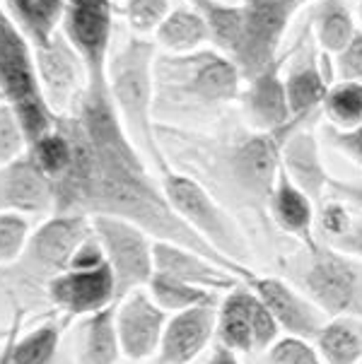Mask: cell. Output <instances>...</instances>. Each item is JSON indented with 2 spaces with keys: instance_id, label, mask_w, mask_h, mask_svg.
I'll return each mask as SVG.
<instances>
[{
  "instance_id": "18",
  "label": "cell",
  "mask_w": 362,
  "mask_h": 364,
  "mask_svg": "<svg viewBox=\"0 0 362 364\" xmlns=\"http://www.w3.org/2000/svg\"><path fill=\"white\" fill-rule=\"evenodd\" d=\"M0 213H15L27 220H46L56 213L51 181L27 152L0 169Z\"/></svg>"
},
{
  "instance_id": "32",
  "label": "cell",
  "mask_w": 362,
  "mask_h": 364,
  "mask_svg": "<svg viewBox=\"0 0 362 364\" xmlns=\"http://www.w3.org/2000/svg\"><path fill=\"white\" fill-rule=\"evenodd\" d=\"M188 3L208 22L213 46L225 55H232L239 41V29H242V8H239V3L232 5L223 3V0H188Z\"/></svg>"
},
{
  "instance_id": "45",
  "label": "cell",
  "mask_w": 362,
  "mask_h": 364,
  "mask_svg": "<svg viewBox=\"0 0 362 364\" xmlns=\"http://www.w3.org/2000/svg\"><path fill=\"white\" fill-rule=\"evenodd\" d=\"M0 364H10V336L8 341L0 345Z\"/></svg>"
},
{
  "instance_id": "9",
  "label": "cell",
  "mask_w": 362,
  "mask_h": 364,
  "mask_svg": "<svg viewBox=\"0 0 362 364\" xmlns=\"http://www.w3.org/2000/svg\"><path fill=\"white\" fill-rule=\"evenodd\" d=\"M242 8V29L239 41L230 58L239 68V75L247 80L256 77L261 70L280 58V41L290 27L297 0H239Z\"/></svg>"
},
{
  "instance_id": "4",
  "label": "cell",
  "mask_w": 362,
  "mask_h": 364,
  "mask_svg": "<svg viewBox=\"0 0 362 364\" xmlns=\"http://www.w3.org/2000/svg\"><path fill=\"white\" fill-rule=\"evenodd\" d=\"M155 58L157 44L147 36H128L112 51L107 63V87L119 119L147 162L159 174L171 169L157 140L155 121Z\"/></svg>"
},
{
  "instance_id": "43",
  "label": "cell",
  "mask_w": 362,
  "mask_h": 364,
  "mask_svg": "<svg viewBox=\"0 0 362 364\" xmlns=\"http://www.w3.org/2000/svg\"><path fill=\"white\" fill-rule=\"evenodd\" d=\"M17 309H22V306H20V299H17L15 285H12L10 265H0V311H8L12 316Z\"/></svg>"
},
{
  "instance_id": "19",
  "label": "cell",
  "mask_w": 362,
  "mask_h": 364,
  "mask_svg": "<svg viewBox=\"0 0 362 364\" xmlns=\"http://www.w3.org/2000/svg\"><path fill=\"white\" fill-rule=\"evenodd\" d=\"M218 333V304L171 314L155 364H191L208 350Z\"/></svg>"
},
{
  "instance_id": "26",
  "label": "cell",
  "mask_w": 362,
  "mask_h": 364,
  "mask_svg": "<svg viewBox=\"0 0 362 364\" xmlns=\"http://www.w3.org/2000/svg\"><path fill=\"white\" fill-rule=\"evenodd\" d=\"M121 343L116 333V304L92 314L80 326L78 364H116L121 360Z\"/></svg>"
},
{
  "instance_id": "49",
  "label": "cell",
  "mask_w": 362,
  "mask_h": 364,
  "mask_svg": "<svg viewBox=\"0 0 362 364\" xmlns=\"http://www.w3.org/2000/svg\"><path fill=\"white\" fill-rule=\"evenodd\" d=\"M112 3H114V5H116V3H124V0H112Z\"/></svg>"
},
{
  "instance_id": "27",
  "label": "cell",
  "mask_w": 362,
  "mask_h": 364,
  "mask_svg": "<svg viewBox=\"0 0 362 364\" xmlns=\"http://www.w3.org/2000/svg\"><path fill=\"white\" fill-rule=\"evenodd\" d=\"M316 218L321 242L362 261V215L358 210L339 198H329L319 205Z\"/></svg>"
},
{
  "instance_id": "12",
  "label": "cell",
  "mask_w": 362,
  "mask_h": 364,
  "mask_svg": "<svg viewBox=\"0 0 362 364\" xmlns=\"http://www.w3.org/2000/svg\"><path fill=\"white\" fill-rule=\"evenodd\" d=\"M283 80L292 111V126L297 131H304L309 121H314L321 111L324 97L331 87L326 73L321 70V55H319L312 29H304L302 39L294 44L292 53L285 58Z\"/></svg>"
},
{
  "instance_id": "2",
  "label": "cell",
  "mask_w": 362,
  "mask_h": 364,
  "mask_svg": "<svg viewBox=\"0 0 362 364\" xmlns=\"http://www.w3.org/2000/svg\"><path fill=\"white\" fill-rule=\"evenodd\" d=\"M157 140L167 162H176V171L188 176L201 171L203 176L196 181L203 183L218 200L225 196V200L268 218V200L280 174L285 143L280 133L247 128L227 138H203L196 131L157 123Z\"/></svg>"
},
{
  "instance_id": "35",
  "label": "cell",
  "mask_w": 362,
  "mask_h": 364,
  "mask_svg": "<svg viewBox=\"0 0 362 364\" xmlns=\"http://www.w3.org/2000/svg\"><path fill=\"white\" fill-rule=\"evenodd\" d=\"M32 220L15 213H0V265H15L29 244Z\"/></svg>"
},
{
  "instance_id": "29",
  "label": "cell",
  "mask_w": 362,
  "mask_h": 364,
  "mask_svg": "<svg viewBox=\"0 0 362 364\" xmlns=\"http://www.w3.org/2000/svg\"><path fill=\"white\" fill-rule=\"evenodd\" d=\"M314 345L326 364L362 362V318L329 316L314 338Z\"/></svg>"
},
{
  "instance_id": "10",
  "label": "cell",
  "mask_w": 362,
  "mask_h": 364,
  "mask_svg": "<svg viewBox=\"0 0 362 364\" xmlns=\"http://www.w3.org/2000/svg\"><path fill=\"white\" fill-rule=\"evenodd\" d=\"M92 227L114 273L116 299H124L136 289H145L155 275V239L133 222L112 215H95Z\"/></svg>"
},
{
  "instance_id": "31",
  "label": "cell",
  "mask_w": 362,
  "mask_h": 364,
  "mask_svg": "<svg viewBox=\"0 0 362 364\" xmlns=\"http://www.w3.org/2000/svg\"><path fill=\"white\" fill-rule=\"evenodd\" d=\"M145 289L167 314H179V311L193 309V306H203V304H220L218 292L188 285V282L179 280V277L159 273V270H155V275L150 277Z\"/></svg>"
},
{
  "instance_id": "23",
  "label": "cell",
  "mask_w": 362,
  "mask_h": 364,
  "mask_svg": "<svg viewBox=\"0 0 362 364\" xmlns=\"http://www.w3.org/2000/svg\"><path fill=\"white\" fill-rule=\"evenodd\" d=\"M254 301L256 292L249 282L225 292L218 304V345L237 355L254 353Z\"/></svg>"
},
{
  "instance_id": "7",
  "label": "cell",
  "mask_w": 362,
  "mask_h": 364,
  "mask_svg": "<svg viewBox=\"0 0 362 364\" xmlns=\"http://www.w3.org/2000/svg\"><path fill=\"white\" fill-rule=\"evenodd\" d=\"M92 234L95 227L87 215L53 213L36 227L22 258L10 265L12 285L22 309L46 299L48 282L68 270L80 244Z\"/></svg>"
},
{
  "instance_id": "30",
  "label": "cell",
  "mask_w": 362,
  "mask_h": 364,
  "mask_svg": "<svg viewBox=\"0 0 362 364\" xmlns=\"http://www.w3.org/2000/svg\"><path fill=\"white\" fill-rule=\"evenodd\" d=\"M312 34L316 39V46L324 53H331L336 58L343 48L351 44V39L358 34L353 12L343 0H321L312 12Z\"/></svg>"
},
{
  "instance_id": "21",
  "label": "cell",
  "mask_w": 362,
  "mask_h": 364,
  "mask_svg": "<svg viewBox=\"0 0 362 364\" xmlns=\"http://www.w3.org/2000/svg\"><path fill=\"white\" fill-rule=\"evenodd\" d=\"M268 218L299 249H314L316 237V203L304 193L280 166L278 181L268 200Z\"/></svg>"
},
{
  "instance_id": "34",
  "label": "cell",
  "mask_w": 362,
  "mask_h": 364,
  "mask_svg": "<svg viewBox=\"0 0 362 364\" xmlns=\"http://www.w3.org/2000/svg\"><path fill=\"white\" fill-rule=\"evenodd\" d=\"M27 155L32 157V162L39 166V171L53 186V183L65 176V171H68L73 162V145L68 133L56 123V128L51 133L41 135L36 143L27 147Z\"/></svg>"
},
{
  "instance_id": "17",
  "label": "cell",
  "mask_w": 362,
  "mask_h": 364,
  "mask_svg": "<svg viewBox=\"0 0 362 364\" xmlns=\"http://www.w3.org/2000/svg\"><path fill=\"white\" fill-rule=\"evenodd\" d=\"M249 285L263 299V304L271 309L283 336H297L314 341L321 326L326 323V314L319 309L297 285H292L287 277L256 275Z\"/></svg>"
},
{
  "instance_id": "11",
  "label": "cell",
  "mask_w": 362,
  "mask_h": 364,
  "mask_svg": "<svg viewBox=\"0 0 362 364\" xmlns=\"http://www.w3.org/2000/svg\"><path fill=\"white\" fill-rule=\"evenodd\" d=\"M112 0H65L60 34L70 41L87 68V82L107 80V63L112 55L114 32Z\"/></svg>"
},
{
  "instance_id": "24",
  "label": "cell",
  "mask_w": 362,
  "mask_h": 364,
  "mask_svg": "<svg viewBox=\"0 0 362 364\" xmlns=\"http://www.w3.org/2000/svg\"><path fill=\"white\" fill-rule=\"evenodd\" d=\"M0 5L27 36L32 48L46 46L53 36L60 34L65 0H0Z\"/></svg>"
},
{
  "instance_id": "38",
  "label": "cell",
  "mask_w": 362,
  "mask_h": 364,
  "mask_svg": "<svg viewBox=\"0 0 362 364\" xmlns=\"http://www.w3.org/2000/svg\"><path fill=\"white\" fill-rule=\"evenodd\" d=\"M27 152V140L10 107L0 104V169Z\"/></svg>"
},
{
  "instance_id": "44",
  "label": "cell",
  "mask_w": 362,
  "mask_h": 364,
  "mask_svg": "<svg viewBox=\"0 0 362 364\" xmlns=\"http://www.w3.org/2000/svg\"><path fill=\"white\" fill-rule=\"evenodd\" d=\"M206 364H242L239 362V355L232 353V350L223 348V345H218L215 350H213L211 360H208Z\"/></svg>"
},
{
  "instance_id": "40",
  "label": "cell",
  "mask_w": 362,
  "mask_h": 364,
  "mask_svg": "<svg viewBox=\"0 0 362 364\" xmlns=\"http://www.w3.org/2000/svg\"><path fill=\"white\" fill-rule=\"evenodd\" d=\"M102 265H107V254H104V246L97 239V234H92V237H87L80 244L68 270H92V268H102Z\"/></svg>"
},
{
  "instance_id": "15",
  "label": "cell",
  "mask_w": 362,
  "mask_h": 364,
  "mask_svg": "<svg viewBox=\"0 0 362 364\" xmlns=\"http://www.w3.org/2000/svg\"><path fill=\"white\" fill-rule=\"evenodd\" d=\"M36 73L48 104L56 114H70L87 87V68L63 34H56L46 46L34 48Z\"/></svg>"
},
{
  "instance_id": "47",
  "label": "cell",
  "mask_w": 362,
  "mask_h": 364,
  "mask_svg": "<svg viewBox=\"0 0 362 364\" xmlns=\"http://www.w3.org/2000/svg\"><path fill=\"white\" fill-rule=\"evenodd\" d=\"M358 15H360V22H362V0H360V5H358Z\"/></svg>"
},
{
  "instance_id": "42",
  "label": "cell",
  "mask_w": 362,
  "mask_h": 364,
  "mask_svg": "<svg viewBox=\"0 0 362 364\" xmlns=\"http://www.w3.org/2000/svg\"><path fill=\"white\" fill-rule=\"evenodd\" d=\"M329 193L331 198H339L343 203H348L353 210H358L362 215V183L358 181H339V178H331L329 183Z\"/></svg>"
},
{
  "instance_id": "1",
  "label": "cell",
  "mask_w": 362,
  "mask_h": 364,
  "mask_svg": "<svg viewBox=\"0 0 362 364\" xmlns=\"http://www.w3.org/2000/svg\"><path fill=\"white\" fill-rule=\"evenodd\" d=\"M75 114L87 128L92 155H95V183H92L90 218L112 215L128 220L145 230L155 242H174L206 254L225 265L244 282L254 280V270L227 261L213 246H208L191 227L174 213L171 203L145 164V155L138 150L119 119L107 80L87 82L75 104Z\"/></svg>"
},
{
  "instance_id": "6",
  "label": "cell",
  "mask_w": 362,
  "mask_h": 364,
  "mask_svg": "<svg viewBox=\"0 0 362 364\" xmlns=\"http://www.w3.org/2000/svg\"><path fill=\"white\" fill-rule=\"evenodd\" d=\"M283 277L297 285L326 316L362 318V261L321 242L285 258Z\"/></svg>"
},
{
  "instance_id": "5",
  "label": "cell",
  "mask_w": 362,
  "mask_h": 364,
  "mask_svg": "<svg viewBox=\"0 0 362 364\" xmlns=\"http://www.w3.org/2000/svg\"><path fill=\"white\" fill-rule=\"evenodd\" d=\"M0 104L12 109L27 147L58 123L36 73L34 48L0 5Z\"/></svg>"
},
{
  "instance_id": "3",
  "label": "cell",
  "mask_w": 362,
  "mask_h": 364,
  "mask_svg": "<svg viewBox=\"0 0 362 364\" xmlns=\"http://www.w3.org/2000/svg\"><path fill=\"white\" fill-rule=\"evenodd\" d=\"M242 75L230 55L218 48L191 53H157L155 58V121L183 128L220 114L242 95Z\"/></svg>"
},
{
  "instance_id": "25",
  "label": "cell",
  "mask_w": 362,
  "mask_h": 364,
  "mask_svg": "<svg viewBox=\"0 0 362 364\" xmlns=\"http://www.w3.org/2000/svg\"><path fill=\"white\" fill-rule=\"evenodd\" d=\"M24 316V309L10 316V364H53L60 348V326L56 321H44L22 333Z\"/></svg>"
},
{
  "instance_id": "46",
  "label": "cell",
  "mask_w": 362,
  "mask_h": 364,
  "mask_svg": "<svg viewBox=\"0 0 362 364\" xmlns=\"http://www.w3.org/2000/svg\"><path fill=\"white\" fill-rule=\"evenodd\" d=\"M8 336H10V323L5 326V328H3V326H0V345H3L5 341H8Z\"/></svg>"
},
{
  "instance_id": "13",
  "label": "cell",
  "mask_w": 362,
  "mask_h": 364,
  "mask_svg": "<svg viewBox=\"0 0 362 364\" xmlns=\"http://www.w3.org/2000/svg\"><path fill=\"white\" fill-rule=\"evenodd\" d=\"M169 314L150 297L147 289H136L116 301V333L121 355L131 362L157 357Z\"/></svg>"
},
{
  "instance_id": "8",
  "label": "cell",
  "mask_w": 362,
  "mask_h": 364,
  "mask_svg": "<svg viewBox=\"0 0 362 364\" xmlns=\"http://www.w3.org/2000/svg\"><path fill=\"white\" fill-rule=\"evenodd\" d=\"M162 188L174 208V213L186 222L201 239L213 246L227 261L249 268L251 246L242 225L232 215V210L218 200L203 183L183 171L167 169L159 174Z\"/></svg>"
},
{
  "instance_id": "14",
  "label": "cell",
  "mask_w": 362,
  "mask_h": 364,
  "mask_svg": "<svg viewBox=\"0 0 362 364\" xmlns=\"http://www.w3.org/2000/svg\"><path fill=\"white\" fill-rule=\"evenodd\" d=\"M283 65L285 58H278L256 77L247 80L239 95V104H242V114L249 128L261 133H280L287 140L292 133H297V128L292 126Z\"/></svg>"
},
{
  "instance_id": "41",
  "label": "cell",
  "mask_w": 362,
  "mask_h": 364,
  "mask_svg": "<svg viewBox=\"0 0 362 364\" xmlns=\"http://www.w3.org/2000/svg\"><path fill=\"white\" fill-rule=\"evenodd\" d=\"M329 143L346 155L351 162L362 166V126L351 128V131H339V128H331L329 131Z\"/></svg>"
},
{
  "instance_id": "39",
  "label": "cell",
  "mask_w": 362,
  "mask_h": 364,
  "mask_svg": "<svg viewBox=\"0 0 362 364\" xmlns=\"http://www.w3.org/2000/svg\"><path fill=\"white\" fill-rule=\"evenodd\" d=\"M336 75L339 80L362 82V29H358L351 44L336 55Z\"/></svg>"
},
{
  "instance_id": "22",
  "label": "cell",
  "mask_w": 362,
  "mask_h": 364,
  "mask_svg": "<svg viewBox=\"0 0 362 364\" xmlns=\"http://www.w3.org/2000/svg\"><path fill=\"white\" fill-rule=\"evenodd\" d=\"M280 166H283L285 174L290 176L316 205H321L329 193L331 176L326 171V164H324V159H321L316 135L312 133L309 128L292 133L290 138L285 140L283 152H280Z\"/></svg>"
},
{
  "instance_id": "28",
  "label": "cell",
  "mask_w": 362,
  "mask_h": 364,
  "mask_svg": "<svg viewBox=\"0 0 362 364\" xmlns=\"http://www.w3.org/2000/svg\"><path fill=\"white\" fill-rule=\"evenodd\" d=\"M152 41L164 53H191L203 48L206 41H211V29L191 5L188 8H174L157 27Z\"/></svg>"
},
{
  "instance_id": "36",
  "label": "cell",
  "mask_w": 362,
  "mask_h": 364,
  "mask_svg": "<svg viewBox=\"0 0 362 364\" xmlns=\"http://www.w3.org/2000/svg\"><path fill=\"white\" fill-rule=\"evenodd\" d=\"M169 12V0H124L121 5V15L126 17L128 27L138 36L155 34Z\"/></svg>"
},
{
  "instance_id": "37",
  "label": "cell",
  "mask_w": 362,
  "mask_h": 364,
  "mask_svg": "<svg viewBox=\"0 0 362 364\" xmlns=\"http://www.w3.org/2000/svg\"><path fill=\"white\" fill-rule=\"evenodd\" d=\"M268 364H326L314 341L297 336H280L266 350Z\"/></svg>"
},
{
  "instance_id": "33",
  "label": "cell",
  "mask_w": 362,
  "mask_h": 364,
  "mask_svg": "<svg viewBox=\"0 0 362 364\" xmlns=\"http://www.w3.org/2000/svg\"><path fill=\"white\" fill-rule=\"evenodd\" d=\"M321 114L326 116L331 128L339 131L362 126V82H351V80L331 82L321 104Z\"/></svg>"
},
{
  "instance_id": "20",
  "label": "cell",
  "mask_w": 362,
  "mask_h": 364,
  "mask_svg": "<svg viewBox=\"0 0 362 364\" xmlns=\"http://www.w3.org/2000/svg\"><path fill=\"white\" fill-rule=\"evenodd\" d=\"M155 270L179 277L188 285L211 289V292H230L244 282L239 275L206 254L174 242H155Z\"/></svg>"
},
{
  "instance_id": "48",
  "label": "cell",
  "mask_w": 362,
  "mask_h": 364,
  "mask_svg": "<svg viewBox=\"0 0 362 364\" xmlns=\"http://www.w3.org/2000/svg\"><path fill=\"white\" fill-rule=\"evenodd\" d=\"M299 5H304V3H314V0H297Z\"/></svg>"
},
{
  "instance_id": "16",
  "label": "cell",
  "mask_w": 362,
  "mask_h": 364,
  "mask_svg": "<svg viewBox=\"0 0 362 364\" xmlns=\"http://www.w3.org/2000/svg\"><path fill=\"white\" fill-rule=\"evenodd\" d=\"M46 301L68 318H87L109 309L119 301L112 268L107 263L92 270H65L48 282Z\"/></svg>"
}]
</instances>
